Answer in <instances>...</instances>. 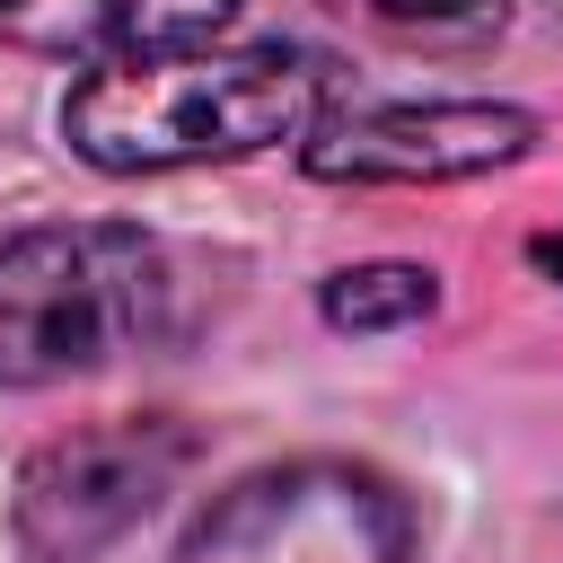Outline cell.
<instances>
[{
	"label": "cell",
	"mask_w": 563,
	"mask_h": 563,
	"mask_svg": "<svg viewBox=\"0 0 563 563\" xmlns=\"http://www.w3.org/2000/svg\"><path fill=\"white\" fill-rule=\"evenodd\" d=\"M343 9L413 53H475L510 26V0H343Z\"/></svg>",
	"instance_id": "8"
},
{
	"label": "cell",
	"mask_w": 563,
	"mask_h": 563,
	"mask_svg": "<svg viewBox=\"0 0 563 563\" xmlns=\"http://www.w3.org/2000/svg\"><path fill=\"white\" fill-rule=\"evenodd\" d=\"M176 317V264L123 220H44L0 238V387H62Z\"/></svg>",
	"instance_id": "2"
},
{
	"label": "cell",
	"mask_w": 563,
	"mask_h": 563,
	"mask_svg": "<svg viewBox=\"0 0 563 563\" xmlns=\"http://www.w3.org/2000/svg\"><path fill=\"white\" fill-rule=\"evenodd\" d=\"M431 308H440V273H431V264H396V255L343 264V273L317 282V317H325L334 334H405V325H422Z\"/></svg>",
	"instance_id": "7"
},
{
	"label": "cell",
	"mask_w": 563,
	"mask_h": 563,
	"mask_svg": "<svg viewBox=\"0 0 563 563\" xmlns=\"http://www.w3.org/2000/svg\"><path fill=\"white\" fill-rule=\"evenodd\" d=\"M528 150H537V114L493 97H369V106H325L299 132V167L317 185H457L519 167Z\"/></svg>",
	"instance_id": "5"
},
{
	"label": "cell",
	"mask_w": 563,
	"mask_h": 563,
	"mask_svg": "<svg viewBox=\"0 0 563 563\" xmlns=\"http://www.w3.org/2000/svg\"><path fill=\"white\" fill-rule=\"evenodd\" d=\"M334 106V70L308 44H176L97 62L62 97V141L97 176H176L264 158Z\"/></svg>",
	"instance_id": "1"
},
{
	"label": "cell",
	"mask_w": 563,
	"mask_h": 563,
	"mask_svg": "<svg viewBox=\"0 0 563 563\" xmlns=\"http://www.w3.org/2000/svg\"><path fill=\"white\" fill-rule=\"evenodd\" d=\"M246 0H0V53L35 62H132V53H176L211 44L238 26Z\"/></svg>",
	"instance_id": "6"
},
{
	"label": "cell",
	"mask_w": 563,
	"mask_h": 563,
	"mask_svg": "<svg viewBox=\"0 0 563 563\" xmlns=\"http://www.w3.org/2000/svg\"><path fill=\"white\" fill-rule=\"evenodd\" d=\"M194 466V431L167 413H132V422H79L62 440H44L18 484H9V537L26 563H97L106 545H123Z\"/></svg>",
	"instance_id": "4"
},
{
	"label": "cell",
	"mask_w": 563,
	"mask_h": 563,
	"mask_svg": "<svg viewBox=\"0 0 563 563\" xmlns=\"http://www.w3.org/2000/svg\"><path fill=\"white\" fill-rule=\"evenodd\" d=\"M528 264H537V273H554V282H563V229H545V238H528Z\"/></svg>",
	"instance_id": "9"
},
{
	"label": "cell",
	"mask_w": 563,
	"mask_h": 563,
	"mask_svg": "<svg viewBox=\"0 0 563 563\" xmlns=\"http://www.w3.org/2000/svg\"><path fill=\"white\" fill-rule=\"evenodd\" d=\"M176 563H422V510L369 457H273L194 510Z\"/></svg>",
	"instance_id": "3"
}]
</instances>
